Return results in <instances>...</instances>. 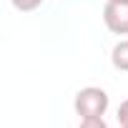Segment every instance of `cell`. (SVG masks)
<instances>
[{"label":"cell","instance_id":"obj_1","mask_svg":"<svg viewBox=\"0 0 128 128\" xmlns=\"http://www.w3.org/2000/svg\"><path fill=\"white\" fill-rule=\"evenodd\" d=\"M76 113L80 118H103V113L108 110L110 100H108V93L103 88H96V86H88V88H80L76 93Z\"/></svg>","mask_w":128,"mask_h":128},{"label":"cell","instance_id":"obj_2","mask_svg":"<svg viewBox=\"0 0 128 128\" xmlns=\"http://www.w3.org/2000/svg\"><path fill=\"white\" fill-rule=\"evenodd\" d=\"M103 23L116 35H128V3H106Z\"/></svg>","mask_w":128,"mask_h":128},{"label":"cell","instance_id":"obj_3","mask_svg":"<svg viewBox=\"0 0 128 128\" xmlns=\"http://www.w3.org/2000/svg\"><path fill=\"white\" fill-rule=\"evenodd\" d=\"M110 60H113V68L116 70H128V40H120V43L113 45Z\"/></svg>","mask_w":128,"mask_h":128},{"label":"cell","instance_id":"obj_4","mask_svg":"<svg viewBox=\"0 0 128 128\" xmlns=\"http://www.w3.org/2000/svg\"><path fill=\"white\" fill-rule=\"evenodd\" d=\"M10 3H13L15 10H20V13H30V10H35V8L43 5V0H10Z\"/></svg>","mask_w":128,"mask_h":128},{"label":"cell","instance_id":"obj_5","mask_svg":"<svg viewBox=\"0 0 128 128\" xmlns=\"http://www.w3.org/2000/svg\"><path fill=\"white\" fill-rule=\"evenodd\" d=\"M78 128H108V123L103 118H80Z\"/></svg>","mask_w":128,"mask_h":128},{"label":"cell","instance_id":"obj_6","mask_svg":"<svg viewBox=\"0 0 128 128\" xmlns=\"http://www.w3.org/2000/svg\"><path fill=\"white\" fill-rule=\"evenodd\" d=\"M118 123L120 126H128V100H123L118 106Z\"/></svg>","mask_w":128,"mask_h":128},{"label":"cell","instance_id":"obj_7","mask_svg":"<svg viewBox=\"0 0 128 128\" xmlns=\"http://www.w3.org/2000/svg\"><path fill=\"white\" fill-rule=\"evenodd\" d=\"M108 3H128V0H108Z\"/></svg>","mask_w":128,"mask_h":128},{"label":"cell","instance_id":"obj_8","mask_svg":"<svg viewBox=\"0 0 128 128\" xmlns=\"http://www.w3.org/2000/svg\"><path fill=\"white\" fill-rule=\"evenodd\" d=\"M120 128H128V126H120Z\"/></svg>","mask_w":128,"mask_h":128}]
</instances>
